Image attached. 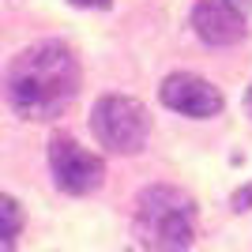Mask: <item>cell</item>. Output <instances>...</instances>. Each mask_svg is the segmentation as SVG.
I'll return each mask as SVG.
<instances>
[{"mask_svg":"<svg viewBox=\"0 0 252 252\" xmlns=\"http://www.w3.org/2000/svg\"><path fill=\"white\" fill-rule=\"evenodd\" d=\"M79 61L68 42L45 38L11 57L4 98L23 121H57L79 94Z\"/></svg>","mask_w":252,"mask_h":252,"instance_id":"obj_1","label":"cell"},{"mask_svg":"<svg viewBox=\"0 0 252 252\" xmlns=\"http://www.w3.org/2000/svg\"><path fill=\"white\" fill-rule=\"evenodd\" d=\"M132 226L147 252H189L196 241V200L177 185H151L136 196Z\"/></svg>","mask_w":252,"mask_h":252,"instance_id":"obj_2","label":"cell"},{"mask_svg":"<svg viewBox=\"0 0 252 252\" xmlns=\"http://www.w3.org/2000/svg\"><path fill=\"white\" fill-rule=\"evenodd\" d=\"M91 132L113 155H139L151 136V113L139 98L105 94L91 109Z\"/></svg>","mask_w":252,"mask_h":252,"instance_id":"obj_3","label":"cell"},{"mask_svg":"<svg viewBox=\"0 0 252 252\" xmlns=\"http://www.w3.org/2000/svg\"><path fill=\"white\" fill-rule=\"evenodd\" d=\"M49 173H53V185L68 196H91V192L102 189L105 181V162L87 151L83 143H75L72 136H57L49 139Z\"/></svg>","mask_w":252,"mask_h":252,"instance_id":"obj_4","label":"cell"},{"mask_svg":"<svg viewBox=\"0 0 252 252\" xmlns=\"http://www.w3.org/2000/svg\"><path fill=\"white\" fill-rule=\"evenodd\" d=\"M158 98H162L166 109H173L181 117H196V121H207V117L222 113V105H226L219 87L196 72H169L162 79V87H158Z\"/></svg>","mask_w":252,"mask_h":252,"instance_id":"obj_5","label":"cell"},{"mask_svg":"<svg viewBox=\"0 0 252 252\" xmlns=\"http://www.w3.org/2000/svg\"><path fill=\"white\" fill-rule=\"evenodd\" d=\"M192 31H196V38L203 45L226 49V45L245 42L249 23H245V11L233 8L230 0H200L192 8Z\"/></svg>","mask_w":252,"mask_h":252,"instance_id":"obj_6","label":"cell"},{"mask_svg":"<svg viewBox=\"0 0 252 252\" xmlns=\"http://www.w3.org/2000/svg\"><path fill=\"white\" fill-rule=\"evenodd\" d=\"M23 222H27V215H23L19 200L8 196V192H0V249L15 245V237L23 233Z\"/></svg>","mask_w":252,"mask_h":252,"instance_id":"obj_7","label":"cell"},{"mask_svg":"<svg viewBox=\"0 0 252 252\" xmlns=\"http://www.w3.org/2000/svg\"><path fill=\"white\" fill-rule=\"evenodd\" d=\"M245 203H252V185H249V189H241L237 196H233V207H237V211H245Z\"/></svg>","mask_w":252,"mask_h":252,"instance_id":"obj_8","label":"cell"},{"mask_svg":"<svg viewBox=\"0 0 252 252\" xmlns=\"http://www.w3.org/2000/svg\"><path fill=\"white\" fill-rule=\"evenodd\" d=\"M68 4H75V8H109L113 0H68Z\"/></svg>","mask_w":252,"mask_h":252,"instance_id":"obj_9","label":"cell"},{"mask_svg":"<svg viewBox=\"0 0 252 252\" xmlns=\"http://www.w3.org/2000/svg\"><path fill=\"white\" fill-rule=\"evenodd\" d=\"M245 113L252 117V87H249V91H245Z\"/></svg>","mask_w":252,"mask_h":252,"instance_id":"obj_10","label":"cell"},{"mask_svg":"<svg viewBox=\"0 0 252 252\" xmlns=\"http://www.w3.org/2000/svg\"><path fill=\"white\" fill-rule=\"evenodd\" d=\"M230 4H233V8H241V11H249V8H252V0H230Z\"/></svg>","mask_w":252,"mask_h":252,"instance_id":"obj_11","label":"cell"}]
</instances>
